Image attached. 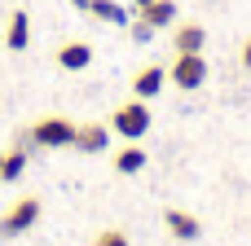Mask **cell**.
Listing matches in <instances>:
<instances>
[{"label": "cell", "instance_id": "cell-17", "mask_svg": "<svg viewBox=\"0 0 251 246\" xmlns=\"http://www.w3.org/2000/svg\"><path fill=\"white\" fill-rule=\"evenodd\" d=\"M238 57H243V66L251 70V40H243V53H238Z\"/></svg>", "mask_w": 251, "mask_h": 246}, {"label": "cell", "instance_id": "cell-12", "mask_svg": "<svg viewBox=\"0 0 251 246\" xmlns=\"http://www.w3.org/2000/svg\"><path fill=\"white\" fill-rule=\"evenodd\" d=\"M141 167H146V150H141L137 141H128V145L115 154V172H119V176H137Z\"/></svg>", "mask_w": 251, "mask_h": 246}, {"label": "cell", "instance_id": "cell-7", "mask_svg": "<svg viewBox=\"0 0 251 246\" xmlns=\"http://www.w3.org/2000/svg\"><path fill=\"white\" fill-rule=\"evenodd\" d=\"M31 44V18H26V9H13L9 13V26H4V48L9 53H22Z\"/></svg>", "mask_w": 251, "mask_h": 246}, {"label": "cell", "instance_id": "cell-2", "mask_svg": "<svg viewBox=\"0 0 251 246\" xmlns=\"http://www.w3.org/2000/svg\"><path fill=\"white\" fill-rule=\"evenodd\" d=\"M26 132H31V145H40V150H71L75 145V123L71 119H57V114L35 119Z\"/></svg>", "mask_w": 251, "mask_h": 246}, {"label": "cell", "instance_id": "cell-18", "mask_svg": "<svg viewBox=\"0 0 251 246\" xmlns=\"http://www.w3.org/2000/svg\"><path fill=\"white\" fill-rule=\"evenodd\" d=\"M0 185H4V154H0Z\"/></svg>", "mask_w": 251, "mask_h": 246}, {"label": "cell", "instance_id": "cell-15", "mask_svg": "<svg viewBox=\"0 0 251 246\" xmlns=\"http://www.w3.org/2000/svg\"><path fill=\"white\" fill-rule=\"evenodd\" d=\"M93 246H132V242H128L124 229H101V233L93 238Z\"/></svg>", "mask_w": 251, "mask_h": 246}, {"label": "cell", "instance_id": "cell-19", "mask_svg": "<svg viewBox=\"0 0 251 246\" xmlns=\"http://www.w3.org/2000/svg\"><path fill=\"white\" fill-rule=\"evenodd\" d=\"M71 4H75V9H88V0H71Z\"/></svg>", "mask_w": 251, "mask_h": 246}, {"label": "cell", "instance_id": "cell-1", "mask_svg": "<svg viewBox=\"0 0 251 246\" xmlns=\"http://www.w3.org/2000/svg\"><path fill=\"white\" fill-rule=\"evenodd\" d=\"M110 132H119L124 141H141V136L150 132V106H146L141 97L115 106V114H110Z\"/></svg>", "mask_w": 251, "mask_h": 246}, {"label": "cell", "instance_id": "cell-5", "mask_svg": "<svg viewBox=\"0 0 251 246\" xmlns=\"http://www.w3.org/2000/svg\"><path fill=\"white\" fill-rule=\"evenodd\" d=\"M79 154H106L110 150V123H75V145Z\"/></svg>", "mask_w": 251, "mask_h": 246}, {"label": "cell", "instance_id": "cell-8", "mask_svg": "<svg viewBox=\"0 0 251 246\" xmlns=\"http://www.w3.org/2000/svg\"><path fill=\"white\" fill-rule=\"evenodd\" d=\"M88 62H93V44L88 40H66L57 48V66L62 70H88Z\"/></svg>", "mask_w": 251, "mask_h": 246}, {"label": "cell", "instance_id": "cell-10", "mask_svg": "<svg viewBox=\"0 0 251 246\" xmlns=\"http://www.w3.org/2000/svg\"><path fill=\"white\" fill-rule=\"evenodd\" d=\"M172 48H176V53H203V48H207V31H203L199 22H181V26L172 31Z\"/></svg>", "mask_w": 251, "mask_h": 246}, {"label": "cell", "instance_id": "cell-13", "mask_svg": "<svg viewBox=\"0 0 251 246\" xmlns=\"http://www.w3.org/2000/svg\"><path fill=\"white\" fill-rule=\"evenodd\" d=\"M88 13H93V18H101V22H115V26H124V22H128V9H124V4H115V0H88Z\"/></svg>", "mask_w": 251, "mask_h": 246}, {"label": "cell", "instance_id": "cell-9", "mask_svg": "<svg viewBox=\"0 0 251 246\" xmlns=\"http://www.w3.org/2000/svg\"><path fill=\"white\" fill-rule=\"evenodd\" d=\"M163 224H168V233H172V238H181V242H194V238L203 233L199 216H190V211H176V207H168V211H163Z\"/></svg>", "mask_w": 251, "mask_h": 246}, {"label": "cell", "instance_id": "cell-16", "mask_svg": "<svg viewBox=\"0 0 251 246\" xmlns=\"http://www.w3.org/2000/svg\"><path fill=\"white\" fill-rule=\"evenodd\" d=\"M150 35H154V26H146V22H141V18H137V26H132V40H137V44H146V40H150Z\"/></svg>", "mask_w": 251, "mask_h": 246}, {"label": "cell", "instance_id": "cell-4", "mask_svg": "<svg viewBox=\"0 0 251 246\" xmlns=\"http://www.w3.org/2000/svg\"><path fill=\"white\" fill-rule=\"evenodd\" d=\"M168 79H172L181 92L203 88V84H207V57H203V53H176V62H172V70H168Z\"/></svg>", "mask_w": 251, "mask_h": 246}, {"label": "cell", "instance_id": "cell-6", "mask_svg": "<svg viewBox=\"0 0 251 246\" xmlns=\"http://www.w3.org/2000/svg\"><path fill=\"white\" fill-rule=\"evenodd\" d=\"M163 84H168V70H163V66H141V70L132 75V97L150 101V97L163 92Z\"/></svg>", "mask_w": 251, "mask_h": 246}, {"label": "cell", "instance_id": "cell-11", "mask_svg": "<svg viewBox=\"0 0 251 246\" xmlns=\"http://www.w3.org/2000/svg\"><path fill=\"white\" fill-rule=\"evenodd\" d=\"M137 18L159 31V26H172V22H176V4H172V0H146V4L137 9Z\"/></svg>", "mask_w": 251, "mask_h": 246}, {"label": "cell", "instance_id": "cell-14", "mask_svg": "<svg viewBox=\"0 0 251 246\" xmlns=\"http://www.w3.org/2000/svg\"><path fill=\"white\" fill-rule=\"evenodd\" d=\"M26 163H31V158H26V150H22V145H18V150H4V185H9V180H18V176L26 172Z\"/></svg>", "mask_w": 251, "mask_h": 246}, {"label": "cell", "instance_id": "cell-3", "mask_svg": "<svg viewBox=\"0 0 251 246\" xmlns=\"http://www.w3.org/2000/svg\"><path fill=\"white\" fill-rule=\"evenodd\" d=\"M44 216V202L35 198V194H26V198H18L4 216H0V238H18V233H26L35 220Z\"/></svg>", "mask_w": 251, "mask_h": 246}]
</instances>
